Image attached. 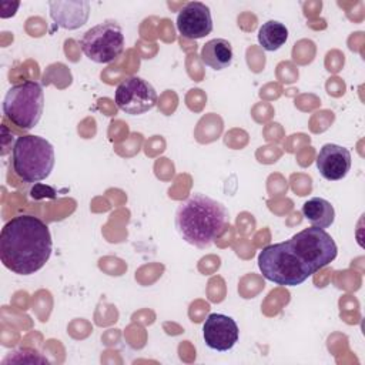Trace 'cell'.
<instances>
[{
  "instance_id": "cell-1",
  "label": "cell",
  "mask_w": 365,
  "mask_h": 365,
  "mask_svg": "<svg viewBox=\"0 0 365 365\" xmlns=\"http://www.w3.org/2000/svg\"><path fill=\"white\" fill-rule=\"evenodd\" d=\"M53 251L50 230L34 215L13 217L0 232V259L14 274L31 275L41 269Z\"/></svg>"
},
{
  "instance_id": "cell-2",
  "label": "cell",
  "mask_w": 365,
  "mask_h": 365,
  "mask_svg": "<svg viewBox=\"0 0 365 365\" xmlns=\"http://www.w3.org/2000/svg\"><path fill=\"white\" fill-rule=\"evenodd\" d=\"M228 224L225 205L201 192L180 202L174 215V227L181 240L201 250L211 247Z\"/></svg>"
},
{
  "instance_id": "cell-3",
  "label": "cell",
  "mask_w": 365,
  "mask_h": 365,
  "mask_svg": "<svg viewBox=\"0 0 365 365\" xmlns=\"http://www.w3.org/2000/svg\"><path fill=\"white\" fill-rule=\"evenodd\" d=\"M258 268L265 279L285 287L299 285L312 275L288 240L264 247L258 254Z\"/></svg>"
},
{
  "instance_id": "cell-4",
  "label": "cell",
  "mask_w": 365,
  "mask_h": 365,
  "mask_svg": "<svg viewBox=\"0 0 365 365\" xmlns=\"http://www.w3.org/2000/svg\"><path fill=\"white\" fill-rule=\"evenodd\" d=\"M11 155L14 173L26 182L46 180L56 163L53 145L46 138L31 134L17 137Z\"/></svg>"
},
{
  "instance_id": "cell-5",
  "label": "cell",
  "mask_w": 365,
  "mask_h": 365,
  "mask_svg": "<svg viewBox=\"0 0 365 365\" xmlns=\"http://www.w3.org/2000/svg\"><path fill=\"white\" fill-rule=\"evenodd\" d=\"M44 108L43 87L33 80L11 86L3 98L4 115L17 127L31 130L41 118Z\"/></svg>"
},
{
  "instance_id": "cell-6",
  "label": "cell",
  "mask_w": 365,
  "mask_h": 365,
  "mask_svg": "<svg viewBox=\"0 0 365 365\" xmlns=\"http://www.w3.org/2000/svg\"><path fill=\"white\" fill-rule=\"evenodd\" d=\"M288 241L295 254L309 268L312 275L325 265L331 264L338 254L335 241L324 228H305L292 235Z\"/></svg>"
},
{
  "instance_id": "cell-7",
  "label": "cell",
  "mask_w": 365,
  "mask_h": 365,
  "mask_svg": "<svg viewBox=\"0 0 365 365\" xmlns=\"http://www.w3.org/2000/svg\"><path fill=\"white\" fill-rule=\"evenodd\" d=\"M78 43L87 58L98 64H108L123 53L124 34L118 23L107 20L88 29Z\"/></svg>"
},
{
  "instance_id": "cell-8",
  "label": "cell",
  "mask_w": 365,
  "mask_h": 365,
  "mask_svg": "<svg viewBox=\"0 0 365 365\" xmlns=\"http://www.w3.org/2000/svg\"><path fill=\"white\" fill-rule=\"evenodd\" d=\"M117 107L130 115H141L157 104V91L147 80L131 76L123 80L114 94Z\"/></svg>"
},
{
  "instance_id": "cell-9",
  "label": "cell",
  "mask_w": 365,
  "mask_h": 365,
  "mask_svg": "<svg viewBox=\"0 0 365 365\" xmlns=\"http://www.w3.org/2000/svg\"><path fill=\"white\" fill-rule=\"evenodd\" d=\"M202 338L208 348L225 352L238 342L240 329L231 317L214 312L207 317L202 325Z\"/></svg>"
},
{
  "instance_id": "cell-10",
  "label": "cell",
  "mask_w": 365,
  "mask_h": 365,
  "mask_svg": "<svg viewBox=\"0 0 365 365\" xmlns=\"http://www.w3.org/2000/svg\"><path fill=\"white\" fill-rule=\"evenodd\" d=\"M175 24L182 37L190 40L202 38L212 31L210 7L201 1H190L180 10Z\"/></svg>"
},
{
  "instance_id": "cell-11",
  "label": "cell",
  "mask_w": 365,
  "mask_h": 365,
  "mask_svg": "<svg viewBox=\"0 0 365 365\" xmlns=\"http://www.w3.org/2000/svg\"><path fill=\"white\" fill-rule=\"evenodd\" d=\"M317 168L328 181L342 180L351 168V153L338 144H325L317 155Z\"/></svg>"
},
{
  "instance_id": "cell-12",
  "label": "cell",
  "mask_w": 365,
  "mask_h": 365,
  "mask_svg": "<svg viewBox=\"0 0 365 365\" xmlns=\"http://www.w3.org/2000/svg\"><path fill=\"white\" fill-rule=\"evenodd\" d=\"M50 17L53 21L66 29L76 30L84 26L90 16V1H48Z\"/></svg>"
},
{
  "instance_id": "cell-13",
  "label": "cell",
  "mask_w": 365,
  "mask_h": 365,
  "mask_svg": "<svg viewBox=\"0 0 365 365\" xmlns=\"http://www.w3.org/2000/svg\"><path fill=\"white\" fill-rule=\"evenodd\" d=\"M232 46L225 38H211L201 48V60L212 70H224L232 63Z\"/></svg>"
},
{
  "instance_id": "cell-14",
  "label": "cell",
  "mask_w": 365,
  "mask_h": 365,
  "mask_svg": "<svg viewBox=\"0 0 365 365\" xmlns=\"http://www.w3.org/2000/svg\"><path fill=\"white\" fill-rule=\"evenodd\" d=\"M302 215L307 221L312 224V227L328 228L335 221V210L329 201L321 197H314L304 202Z\"/></svg>"
},
{
  "instance_id": "cell-15",
  "label": "cell",
  "mask_w": 365,
  "mask_h": 365,
  "mask_svg": "<svg viewBox=\"0 0 365 365\" xmlns=\"http://www.w3.org/2000/svg\"><path fill=\"white\" fill-rule=\"evenodd\" d=\"M288 38V29L277 20H268L258 30V43L267 51L281 48Z\"/></svg>"
}]
</instances>
